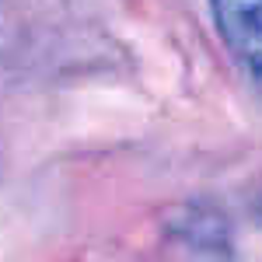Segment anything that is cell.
<instances>
[{"label": "cell", "mask_w": 262, "mask_h": 262, "mask_svg": "<svg viewBox=\"0 0 262 262\" xmlns=\"http://www.w3.org/2000/svg\"><path fill=\"white\" fill-rule=\"evenodd\" d=\"M227 53L262 91V0H210Z\"/></svg>", "instance_id": "6da1fadb"}]
</instances>
